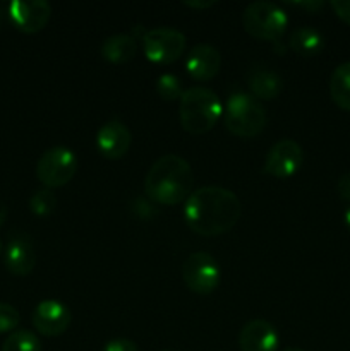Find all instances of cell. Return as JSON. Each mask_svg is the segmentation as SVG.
Returning a JSON list of instances; mask_svg holds the SVG:
<instances>
[{
  "label": "cell",
  "mask_w": 350,
  "mask_h": 351,
  "mask_svg": "<svg viewBox=\"0 0 350 351\" xmlns=\"http://www.w3.org/2000/svg\"><path fill=\"white\" fill-rule=\"evenodd\" d=\"M7 16L21 33L33 34L48 24L51 5L47 0H14L7 7Z\"/></svg>",
  "instance_id": "cell-11"
},
{
  "label": "cell",
  "mask_w": 350,
  "mask_h": 351,
  "mask_svg": "<svg viewBox=\"0 0 350 351\" xmlns=\"http://www.w3.org/2000/svg\"><path fill=\"white\" fill-rule=\"evenodd\" d=\"M290 3L295 7H302V9L311 10V12H316V10L325 7V2H319V0H305V2H290Z\"/></svg>",
  "instance_id": "cell-27"
},
{
  "label": "cell",
  "mask_w": 350,
  "mask_h": 351,
  "mask_svg": "<svg viewBox=\"0 0 350 351\" xmlns=\"http://www.w3.org/2000/svg\"><path fill=\"white\" fill-rule=\"evenodd\" d=\"M19 311L7 302H0V335L14 331L19 326Z\"/></svg>",
  "instance_id": "cell-23"
},
{
  "label": "cell",
  "mask_w": 350,
  "mask_h": 351,
  "mask_svg": "<svg viewBox=\"0 0 350 351\" xmlns=\"http://www.w3.org/2000/svg\"><path fill=\"white\" fill-rule=\"evenodd\" d=\"M336 191H338V195L343 199V201H350V171H347L345 175L340 177L338 185H336Z\"/></svg>",
  "instance_id": "cell-26"
},
{
  "label": "cell",
  "mask_w": 350,
  "mask_h": 351,
  "mask_svg": "<svg viewBox=\"0 0 350 351\" xmlns=\"http://www.w3.org/2000/svg\"><path fill=\"white\" fill-rule=\"evenodd\" d=\"M222 67V55L218 48L209 43H198L189 50L185 69L194 81H209Z\"/></svg>",
  "instance_id": "cell-14"
},
{
  "label": "cell",
  "mask_w": 350,
  "mask_h": 351,
  "mask_svg": "<svg viewBox=\"0 0 350 351\" xmlns=\"http://www.w3.org/2000/svg\"><path fill=\"white\" fill-rule=\"evenodd\" d=\"M0 351H41V341L27 329H16L7 336Z\"/></svg>",
  "instance_id": "cell-20"
},
{
  "label": "cell",
  "mask_w": 350,
  "mask_h": 351,
  "mask_svg": "<svg viewBox=\"0 0 350 351\" xmlns=\"http://www.w3.org/2000/svg\"><path fill=\"white\" fill-rule=\"evenodd\" d=\"M184 5L187 7H192V9H208V7H213L216 5V0H187V2H184Z\"/></svg>",
  "instance_id": "cell-28"
},
{
  "label": "cell",
  "mask_w": 350,
  "mask_h": 351,
  "mask_svg": "<svg viewBox=\"0 0 350 351\" xmlns=\"http://www.w3.org/2000/svg\"><path fill=\"white\" fill-rule=\"evenodd\" d=\"M185 287L198 295H209L220 285V266L208 252H194L182 264Z\"/></svg>",
  "instance_id": "cell-8"
},
{
  "label": "cell",
  "mask_w": 350,
  "mask_h": 351,
  "mask_svg": "<svg viewBox=\"0 0 350 351\" xmlns=\"http://www.w3.org/2000/svg\"><path fill=\"white\" fill-rule=\"evenodd\" d=\"M329 96L340 110L350 112V62H343L329 77Z\"/></svg>",
  "instance_id": "cell-19"
},
{
  "label": "cell",
  "mask_w": 350,
  "mask_h": 351,
  "mask_svg": "<svg viewBox=\"0 0 350 351\" xmlns=\"http://www.w3.org/2000/svg\"><path fill=\"white\" fill-rule=\"evenodd\" d=\"M329 5H331L333 12L350 26V0H331Z\"/></svg>",
  "instance_id": "cell-25"
},
{
  "label": "cell",
  "mask_w": 350,
  "mask_h": 351,
  "mask_svg": "<svg viewBox=\"0 0 350 351\" xmlns=\"http://www.w3.org/2000/svg\"><path fill=\"white\" fill-rule=\"evenodd\" d=\"M222 115L226 130L244 139L259 136L268 120L266 110L259 99L254 98L250 93L242 91L229 96Z\"/></svg>",
  "instance_id": "cell-4"
},
{
  "label": "cell",
  "mask_w": 350,
  "mask_h": 351,
  "mask_svg": "<svg viewBox=\"0 0 350 351\" xmlns=\"http://www.w3.org/2000/svg\"><path fill=\"white\" fill-rule=\"evenodd\" d=\"M302 161L301 144L294 139H280L268 149L263 170L275 178H290L301 170Z\"/></svg>",
  "instance_id": "cell-9"
},
{
  "label": "cell",
  "mask_w": 350,
  "mask_h": 351,
  "mask_svg": "<svg viewBox=\"0 0 350 351\" xmlns=\"http://www.w3.org/2000/svg\"><path fill=\"white\" fill-rule=\"evenodd\" d=\"M194 173L187 160L178 154H165L158 158L144 178V192L153 202L161 206H175L187 201L191 195Z\"/></svg>",
  "instance_id": "cell-2"
},
{
  "label": "cell",
  "mask_w": 350,
  "mask_h": 351,
  "mask_svg": "<svg viewBox=\"0 0 350 351\" xmlns=\"http://www.w3.org/2000/svg\"><path fill=\"white\" fill-rule=\"evenodd\" d=\"M247 86L256 99H275L283 89V81L268 67H253L247 72Z\"/></svg>",
  "instance_id": "cell-16"
},
{
  "label": "cell",
  "mask_w": 350,
  "mask_h": 351,
  "mask_svg": "<svg viewBox=\"0 0 350 351\" xmlns=\"http://www.w3.org/2000/svg\"><path fill=\"white\" fill-rule=\"evenodd\" d=\"M165 351H167V350H165Z\"/></svg>",
  "instance_id": "cell-33"
},
{
  "label": "cell",
  "mask_w": 350,
  "mask_h": 351,
  "mask_svg": "<svg viewBox=\"0 0 350 351\" xmlns=\"http://www.w3.org/2000/svg\"><path fill=\"white\" fill-rule=\"evenodd\" d=\"M178 101L180 125L192 136H201L211 130L223 113V106L216 93L202 86L185 89Z\"/></svg>",
  "instance_id": "cell-3"
},
{
  "label": "cell",
  "mask_w": 350,
  "mask_h": 351,
  "mask_svg": "<svg viewBox=\"0 0 350 351\" xmlns=\"http://www.w3.org/2000/svg\"><path fill=\"white\" fill-rule=\"evenodd\" d=\"M57 206V197L50 189H38L30 197V211L36 216H48Z\"/></svg>",
  "instance_id": "cell-21"
},
{
  "label": "cell",
  "mask_w": 350,
  "mask_h": 351,
  "mask_svg": "<svg viewBox=\"0 0 350 351\" xmlns=\"http://www.w3.org/2000/svg\"><path fill=\"white\" fill-rule=\"evenodd\" d=\"M278 346H280V336L270 321L253 319L240 329V351H278Z\"/></svg>",
  "instance_id": "cell-13"
},
{
  "label": "cell",
  "mask_w": 350,
  "mask_h": 351,
  "mask_svg": "<svg viewBox=\"0 0 350 351\" xmlns=\"http://www.w3.org/2000/svg\"><path fill=\"white\" fill-rule=\"evenodd\" d=\"M185 34L175 27H153L143 34V50L153 64H172L184 55Z\"/></svg>",
  "instance_id": "cell-7"
},
{
  "label": "cell",
  "mask_w": 350,
  "mask_h": 351,
  "mask_svg": "<svg viewBox=\"0 0 350 351\" xmlns=\"http://www.w3.org/2000/svg\"><path fill=\"white\" fill-rule=\"evenodd\" d=\"M137 53V40L130 34H112L102 43V57L110 64H126Z\"/></svg>",
  "instance_id": "cell-17"
},
{
  "label": "cell",
  "mask_w": 350,
  "mask_h": 351,
  "mask_svg": "<svg viewBox=\"0 0 350 351\" xmlns=\"http://www.w3.org/2000/svg\"><path fill=\"white\" fill-rule=\"evenodd\" d=\"M288 47L301 57H316L325 48V36L316 27L302 26L292 31L288 38Z\"/></svg>",
  "instance_id": "cell-18"
},
{
  "label": "cell",
  "mask_w": 350,
  "mask_h": 351,
  "mask_svg": "<svg viewBox=\"0 0 350 351\" xmlns=\"http://www.w3.org/2000/svg\"><path fill=\"white\" fill-rule=\"evenodd\" d=\"M7 204L3 201H0V225H3L7 219Z\"/></svg>",
  "instance_id": "cell-29"
},
{
  "label": "cell",
  "mask_w": 350,
  "mask_h": 351,
  "mask_svg": "<svg viewBox=\"0 0 350 351\" xmlns=\"http://www.w3.org/2000/svg\"><path fill=\"white\" fill-rule=\"evenodd\" d=\"M3 264L16 276H27L36 266V252L27 237H14L3 250Z\"/></svg>",
  "instance_id": "cell-15"
},
{
  "label": "cell",
  "mask_w": 350,
  "mask_h": 351,
  "mask_svg": "<svg viewBox=\"0 0 350 351\" xmlns=\"http://www.w3.org/2000/svg\"><path fill=\"white\" fill-rule=\"evenodd\" d=\"M102 351H139L137 345L127 338H113L105 343Z\"/></svg>",
  "instance_id": "cell-24"
},
{
  "label": "cell",
  "mask_w": 350,
  "mask_h": 351,
  "mask_svg": "<svg viewBox=\"0 0 350 351\" xmlns=\"http://www.w3.org/2000/svg\"><path fill=\"white\" fill-rule=\"evenodd\" d=\"M242 216V204L232 191L206 185L191 192L184 206L189 228L202 237H218L232 230Z\"/></svg>",
  "instance_id": "cell-1"
},
{
  "label": "cell",
  "mask_w": 350,
  "mask_h": 351,
  "mask_svg": "<svg viewBox=\"0 0 350 351\" xmlns=\"http://www.w3.org/2000/svg\"><path fill=\"white\" fill-rule=\"evenodd\" d=\"M0 249H2V245H0Z\"/></svg>",
  "instance_id": "cell-32"
},
{
  "label": "cell",
  "mask_w": 350,
  "mask_h": 351,
  "mask_svg": "<svg viewBox=\"0 0 350 351\" xmlns=\"http://www.w3.org/2000/svg\"><path fill=\"white\" fill-rule=\"evenodd\" d=\"M156 93L160 95L161 99L165 101H175V99H180L184 95V89H182V82L178 79V75L175 74H161L156 79Z\"/></svg>",
  "instance_id": "cell-22"
},
{
  "label": "cell",
  "mask_w": 350,
  "mask_h": 351,
  "mask_svg": "<svg viewBox=\"0 0 350 351\" xmlns=\"http://www.w3.org/2000/svg\"><path fill=\"white\" fill-rule=\"evenodd\" d=\"M71 308L65 304H62L60 300H55V298L41 300L34 307L33 314H31L33 328L40 335L47 336V338H55V336L64 335L69 329V326H71Z\"/></svg>",
  "instance_id": "cell-10"
},
{
  "label": "cell",
  "mask_w": 350,
  "mask_h": 351,
  "mask_svg": "<svg viewBox=\"0 0 350 351\" xmlns=\"http://www.w3.org/2000/svg\"><path fill=\"white\" fill-rule=\"evenodd\" d=\"M78 154L67 146H54L43 151L36 161V178L45 189H58L74 178L78 173Z\"/></svg>",
  "instance_id": "cell-6"
},
{
  "label": "cell",
  "mask_w": 350,
  "mask_h": 351,
  "mask_svg": "<svg viewBox=\"0 0 350 351\" xmlns=\"http://www.w3.org/2000/svg\"><path fill=\"white\" fill-rule=\"evenodd\" d=\"M343 219H345V225H347V228L350 230V206H349V208L345 209V215H343Z\"/></svg>",
  "instance_id": "cell-30"
},
{
  "label": "cell",
  "mask_w": 350,
  "mask_h": 351,
  "mask_svg": "<svg viewBox=\"0 0 350 351\" xmlns=\"http://www.w3.org/2000/svg\"><path fill=\"white\" fill-rule=\"evenodd\" d=\"M95 144L98 153L106 160H120L127 154L132 144V134L129 127L120 120L113 119L103 123L95 137Z\"/></svg>",
  "instance_id": "cell-12"
},
{
  "label": "cell",
  "mask_w": 350,
  "mask_h": 351,
  "mask_svg": "<svg viewBox=\"0 0 350 351\" xmlns=\"http://www.w3.org/2000/svg\"><path fill=\"white\" fill-rule=\"evenodd\" d=\"M288 17L280 5L273 2L249 3L242 12V26L247 34L263 41H277L287 29Z\"/></svg>",
  "instance_id": "cell-5"
},
{
  "label": "cell",
  "mask_w": 350,
  "mask_h": 351,
  "mask_svg": "<svg viewBox=\"0 0 350 351\" xmlns=\"http://www.w3.org/2000/svg\"><path fill=\"white\" fill-rule=\"evenodd\" d=\"M283 351H305V350H302V348H285Z\"/></svg>",
  "instance_id": "cell-31"
}]
</instances>
